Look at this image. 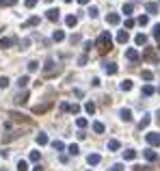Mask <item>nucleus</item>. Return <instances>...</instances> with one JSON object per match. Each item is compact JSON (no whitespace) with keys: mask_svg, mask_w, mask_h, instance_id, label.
<instances>
[{"mask_svg":"<svg viewBox=\"0 0 160 171\" xmlns=\"http://www.w3.org/2000/svg\"><path fill=\"white\" fill-rule=\"evenodd\" d=\"M33 171H43V169H41V165H35V167H33Z\"/></svg>","mask_w":160,"mask_h":171,"instance_id":"nucleus-54","label":"nucleus"},{"mask_svg":"<svg viewBox=\"0 0 160 171\" xmlns=\"http://www.w3.org/2000/svg\"><path fill=\"white\" fill-rule=\"evenodd\" d=\"M45 17H48L50 22H56V20L61 17V11H59V9H48V11H45Z\"/></svg>","mask_w":160,"mask_h":171,"instance_id":"nucleus-7","label":"nucleus"},{"mask_svg":"<svg viewBox=\"0 0 160 171\" xmlns=\"http://www.w3.org/2000/svg\"><path fill=\"white\" fill-rule=\"evenodd\" d=\"M31 26H39V17L37 15H33V17H28L24 24H22V28H31Z\"/></svg>","mask_w":160,"mask_h":171,"instance_id":"nucleus-11","label":"nucleus"},{"mask_svg":"<svg viewBox=\"0 0 160 171\" xmlns=\"http://www.w3.org/2000/svg\"><path fill=\"white\" fill-rule=\"evenodd\" d=\"M143 156H145V160H147V163H156V160H158V154H156L152 147L143 150Z\"/></svg>","mask_w":160,"mask_h":171,"instance_id":"nucleus-5","label":"nucleus"},{"mask_svg":"<svg viewBox=\"0 0 160 171\" xmlns=\"http://www.w3.org/2000/svg\"><path fill=\"white\" fill-rule=\"evenodd\" d=\"M28 83H31V78H28V76H20V78H17V87H20V89H24Z\"/></svg>","mask_w":160,"mask_h":171,"instance_id":"nucleus-24","label":"nucleus"},{"mask_svg":"<svg viewBox=\"0 0 160 171\" xmlns=\"http://www.w3.org/2000/svg\"><path fill=\"white\" fill-rule=\"evenodd\" d=\"M52 147H54L56 152H63V150H65V143H63V141H54V143H52Z\"/></svg>","mask_w":160,"mask_h":171,"instance_id":"nucleus-31","label":"nucleus"},{"mask_svg":"<svg viewBox=\"0 0 160 171\" xmlns=\"http://www.w3.org/2000/svg\"><path fill=\"white\" fill-rule=\"evenodd\" d=\"M78 4H89V0H78Z\"/></svg>","mask_w":160,"mask_h":171,"instance_id":"nucleus-55","label":"nucleus"},{"mask_svg":"<svg viewBox=\"0 0 160 171\" xmlns=\"http://www.w3.org/2000/svg\"><path fill=\"white\" fill-rule=\"evenodd\" d=\"M132 171H149V167H141V165H134Z\"/></svg>","mask_w":160,"mask_h":171,"instance_id":"nucleus-46","label":"nucleus"},{"mask_svg":"<svg viewBox=\"0 0 160 171\" xmlns=\"http://www.w3.org/2000/svg\"><path fill=\"white\" fill-rule=\"evenodd\" d=\"M84 111H87L89 115H93V113H95V104H93V102H87V104H84Z\"/></svg>","mask_w":160,"mask_h":171,"instance_id":"nucleus-30","label":"nucleus"},{"mask_svg":"<svg viewBox=\"0 0 160 171\" xmlns=\"http://www.w3.org/2000/svg\"><path fill=\"white\" fill-rule=\"evenodd\" d=\"M9 117H13V121H28V117H26V115H22V113H17V111H11V113H9Z\"/></svg>","mask_w":160,"mask_h":171,"instance_id":"nucleus-12","label":"nucleus"},{"mask_svg":"<svg viewBox=\"0 0 160 171\" xmlns=\"http://www.w3.org/2000/svg\"><path fill=\"white\" fill-rule=\"evenodd\" d=\"M123 158H125V160H134V158H136V152H134V150H125V152H123Z\"/></svg>","mask_w":160,"mask_h":171,"instance_id":"nucleus-27","label":"nucleus"},{"mask_svg":"<svg viewBox=\"0 0 160 171\" xmlns=\"http://www.w3.org/2000/svg\"><path fill=\"white\" fill-rule=\"evenodd\" d=\"M69 113H74V115L80 113V106H78V104H72V106H69Z\"/></svg>","mask_w":160,"mask_h":171,"instance_id":"nucleus-45","label":"nucleus"},{"mask_svg":"<svg viewBox=\"0 0 160 171\" xmlns=\"http://www.w3.org/2000/svg\"><path fill=\"white\" fill-rule=\"evenodd\" d=\"M119 117L123 119V121H132V111H130V108H121Z\"/></svg>","mask_w":160,"mask_h":171,"instance_id":"nucleus-13","label":"nucleus"},{"mask_svg":"<svg viewBox=\"0 0 160 171\" xmlns=\"http://www.w3.org/2000/svg\"><path fill=\"white\" fill-rule=\"evenodd\" d=\"M67 152H69L72 156H76V154H78V152H80V147H78V145H76V143H72V145L67 147Z\"/></svg>","mask_w":160,"mask_h":171,"instance_id":"nucleus-32","label":"nucleus"},{"mask_svg":"<svg viewBox=\"0 0 160 171\" xmlns=\"http://www.w3.org/2000/svg\"><path fill=\"white\" fill-rule=\"evenodd\" d=\"M128 39H130L128 31H119V33H117V41L119 43H128Z\"/></svg>","mask_w":160,"mask_h":171,"instance_id":"nucleus-15","label":"nucleus"},{"mask_svg":"<svg viewBox=\"0 0 160 171\" xmlns=\"http://www.w3.org/2000/svg\"><path fill=\"white\" fill-rule=\"evenodd\" d=\"M50 106H52V102H43V104H39V106H35V108H33V113H35V115H43Z\"/></svg>","mask_w":160,"mask_h":171,"instance_id":"nucleus-9","label":"nucleus"},{"mask_svg":"<svg viewBox=\"0 0 160 171\" xmlns=\"http://www.w3.org/2000/svg\"><path fill=\"white\" fill-rule=\"evenodd\" d=\"M37 69H39V63L37 61H31L28 63V72H37Z\"/></svg>","mask_w":160,"mask_h":171,"instance_id":"nucleus-39","label":"nucleus"},{"mask_svg":"<svg viewBox=\"0 0 160 171\" xmlns=\"http://www.w3.org/2000/svg\"><path fill=\"white\" fill-rule=\"evenodd\" d=\"M24 4H26V7H28V9H33V7H35V4H37V0H26V2H24Z\"/></svg>","mask_w":160,"mask_h":171,"instance_id":"nucleus-47","label":"nucleus"},{"mask_svg":"<svg viewBox=\"0 0 160 171\" xmlns=\"http://www.w3.org/2000/svg\"><path fill=\"white\" fill-rule=\"evenodd\" d=\"M147 143L149 145H160V132H149L147 134Z\"/></svg>","mask_w":160,"mask_h":171,"instance_id":"nucleus-10","label":"nucleus"},{"mask_svg":"<svg viewBox=\"0 0 160 171\" xmlns=\"http://www.w3.org/2000/svg\"><path fill=\"white\" fill-rule=\"evenodd\" d=\"M69 41H72V43H78L80 41V35H72V37H69Z\"/></svg>","mask_w":160,"mask_h":171,"instance_id":"nucleus-49","label":"nucleus"},{"mask_svg":"<svg viewBox=\"0 0 160 171\" xmlns=\"http://www.w3.org/2000/svg\"><path fill=\"white\" fill-rule=\"evenodd\" d=\"M113 171H123V165L117 163V165H113Z\"/></svg>","mask_w":160,"mask_h":171,"instance_id":"nucleus-51","label":"nucleus"},{"mask_svg":"<svg viewBox=\"0 0 160 171\" xmlns=\"http://www.w3.org/2000/svg\"><path fill=\"white\" fill-rule=\"evenodd\" d=\"M69 106H72V104H67V102H63V104H61V111L65 113V111H69Z\"/></svg>","mask_w":160,"mask_h":171,"instance_id":"nucleus-50","label":"nucleus"},{"mask_svg":"<svg viewBox=\"0 0 160 171\" xmlns=\"http://www.w3.org/2000/svg\"><path fill=\"white\" fill-rule=\"evenodd\" d=\"M100 160H102L100 154H89V156H87V163H89V165H100Z\"/></svg>","mask_w":160,"mask_h":171,"instance_id":"nucleus-14","label":"nucleus"},{"mask_svg":"<svg viewBox=\"0 0 160 171\" xmlns=\"http://www.w3.org/2000/svg\"><path fill=\"white\" fill-rule=\"evenodd\" d=\"M52 39H54V41H63V39H65V33H63V31H54V33H52Z\"/></svg>","mask_w":160,"mask_h":171,"instance_id":"nucleus-26","label":"nucleus"},{"mask_svg":"<svg viewBox=\"0 0 160 171\" xmlns=\"http://www.w3.org/2000/svg\"><path fill=\"white\" fill-rule=\"evenodd\" d=\"M87 124H89V121H87L84 117H78V119H76V126H78L80 130H82V128H87Z\"/></svg>","mask_w":160,"mask_h":171,"instance_id":"nucleus-35","label":"nucleus"},{"mask_svg":"<svg viewBox=\"0 0 160 171\" xmlns=\"http://www.w3.org/2000/svg\"><path fill=\"white\" fill-rule=\"evenodd\" d=\"M158 93H160V89H158Z\"/></svg>","mask_w":160,"mask_h":171,"instance_id":"nucleus-58","label":"nucleus"},{"mask_svg":"<svg viewBox=\"0 0 160 171\" xmlns=\"http://www.w3.org/2000/svg\"><path fill=\"white\" fill-rule=\"evenodd\" d=\"M134 43H136V45H145V43H147V35H143V33H139V35L134 37Z\"/></svg>","mask_w":160,"mask_h":171,"instance_id":"nucleus-17","label":"nucleus"},{"mask_svg":"<svg viewBox=\"0 0 160 171\" xmlns=\"http://www.w3.org/2000/svg\"><path fill=\"white\" fill-rule=\"evenodd\" d=\"M37 145H48V134H43V132L37 134Z\"/></svg>","mask_w":160,"mask_h":171,"instance_id":"nucleus-25","label":"nucleus"},{"mask_svg":"<svg viewBox=\"0 0 160 171\" xmlns=\"http://www.w3.org/2000/svg\"><path fill=\"white\" fill-rule=\"evenodd\" d=\"M28 158H31V163H39L41 154H39V152H31V156H28Z\"/></svg>","mask_w":160,"mask_h":171,"instance_id":"nucleus-38","label":"nucleus"},{"mask_svg":"<svg viewBox=\"0 0 160 171\" xmlns=\"http://www.w3.org/2000/svg\"><path fill=\"white\" fill-rule=\"evenodd\" d=\"M17 171H28V163L26 160H17Z\"/></svg>","mask_w":160,"mask_h":171,"instance_id":"nucleus-33","label":"nucleus"},{"mask_svg":"<svg viewBox=\"0 0 160 171\" xmlns=\"http://www.w3.org/2000/svg\"><path fill=\"white\" fill-rule=\"evenodd\" d=\"M145 11L154 15V13H158V4H156V2H147V4H145Z\"/></svg>","mask_w":160,"mask_h":171,"instance_id":"nucleus-18","label":"nucleus"},{"mask_svg":"<svg viewBox=\"0 0 160 171\" xmlns=\"http://www.w3.org/2000/svg\"><path fill=\"white\" fill-rule=\"evenodd\" d=\"M65 24H67L69 28H74V26L78 24V17H76V15H67V17H65Z\"/></svg>","mask_w":160,"mask_h":171,"instance_id":"nucleus-19","label":"nucleus"},{"mask_svg":"<svg viewBox=\"0 0 160 171\" xmlns=\"http://www.w3.org/2000/svg\"><path fill=\"white\" fill-rule=\"evenodd\" d=\"M95 48H97V52H100V54H106V52H111V50H113V37H111V33H108V31L100 33L97 41H95Z\"/></svg>","mask_w":160,"mask_h":171,"instance_id":"nucleus-1","label":"nucleus"},{"mask_svg":"<svg viewBox=\"0 0 160 171\" xmlns=\"http://www.w3.org/2000/svg\"><path fill=\"white\" fill-rule=\"evenodd\" d=\"M149 121H152V119H149V115H143V119L139 121V130H145L147 126H149Z\"/></svg>","mask_w":160,"mask_h":171,"instance_id":"nucleus-20","label":"nucleus"},{"mask_svg":"<svg viewBox=\"0 0 160 171\" xmlns=\"http://www.w3.org/2000/svg\"><path fill=\"white\" fill-rule=\"evenodd\" d=\"M141 93L149 97V95H154V93H156V89H154L152 85H143V89H141Z\"/></svg>","mask_w":160,"mask_h":171,"instance_id":"nucleus-16","label":"nucleus"},{"mask_svg":"<svg viewBox=\"0 0 160 171\" xmlns=\"http://www.w3.org/2000/svg\"><path fill=\"white\" fill-rule=\"evenodd\" d=\"M87 15H89L91 20H95V17L100 15V9H97V7H89V11H87Z\"/></svg>","mask_w":160,"mask_h":171,"instance_id":"nucleus-21","label":"nucleus"},{"mask_svg":"<svg viewBox=\"0 0 160 171\" xmlns=\"http://www.w3.org/2000/svg\"><path fill=\"white\" fill-rule=\"evenodd\" d=\"M154 37L160 41V24H156V26H154Z\"/></svg>","mask_w":160,"mask_h":171,"instance_id":"nucleus-44","label":"nucleus"},{"mask_svg":"<svg viewBox=\"0 0 160 171\" xmlns=\"http://www.w3.org/2000/svg\"><path fill=\"white\" fill-rule=\"evenodd\" d=\"M119 22H121L119 13H108V15H106V24H111V26H117Z\"/></svg>","mask_w":160,"mask_h":171,"instance_id":"nucleus-8","label":"nucleus"},{"mask_svg":"<svg viewBox=\"0 0 160 171\" xmlns=\"http://www.w3.org/2000/svg\"><path fill=\"white\" fill-rule=\"evenodd\" d=\"M93 132H95V134H102V132H104V124H100V121H93Z\"/></svg>","mask_w":160,"mask_h":171,"instance_id":"nucleus-28","label":"nucleus"},{"mask_svg":"<svg viewBox=\"0 0 160 171\" xmlns=\"http://www.w3.org/2000/svg\"><path fill=\"white\" fill-rule=\"evenodd\" d=\"M9 87V78L7 76H0V89H7Z\"/></svg>","mask_w":160,"mask_h":171,"instance_id":"nucleus-40","label":"nucleus"},{"mask_svg":"<svg viewBox=\"0 0 160 171\" xmlns=\"http://www.w3.org/2000/svg\"><path fill=\"white\" fill-rule=\"evenodd\" d=\"M26 102H28V93H22L15 97V104H26Z\"/></svg>","mask_w":160,"mask_h":171,"instance_id":"nucleus-29","label":"nucleus"},{"mask_svg":"<svg viewBox=\"0 0 160 171\" xmlns=\"http://www.w3.org/2000/svg\"><path fill=\"white\" fill-rule=\"evenodd\" d=\"M143 61H147V63H158L160 56H158V52H156V48H145V50H143Z\"/></svg>","mask_w":160,"mask_h":171,"instance_id":"nucleus-2","label":"nucleus"},{"mask_svg":"<svg viewBox=\"0 0 160 171\" xmlns=\"http://www.w3.org/2000/svg\"><path fill=\"white\" fill-rule=\"evenodd\" d=\"M121 11H123L125 15H132V11H134V7H132V4L128 2V4H123V9H121Z\"/></svg>","mask_w":160,"mask_h":171,"instance_id":"nucleus-36","label":"nucleus"},{"mask_svg":"<svg viewBox=\"0 0 160 171\" xmlns=\"http://www.w3.org/2000/svg\"><path fill=\"white\" fill-rule=\"evenodd\" d=\"M119 147H121V145H119V141H117V139H111V141H108V150H111V152H117Z\"/></svg>","mask_w":160,"mask_h":171,"instance_id":"nucleus-23","label":"nucleus"},{"mask_svg":"<svg viewBox=\"0 0 160 171\" xmlns=\"http://www.w3.org/2000/svg\"><path fill=\"white\" fill-rule=\"evenodd\" d=\"M87 61H89V59H87V54H82V56L78 59V63H80V65H87Z\"/></svg>","mask_w":160,"mask_h":171,"instance_id":"nucleus-48","label":"nucleus"},{"mask_svg":"<svg viewBox=\"0 0 160 171\" xmlns=\"http://www.w3.org/2000/svg\"><path fill=\"white\" fill-rule=\"evenodd\" d=\"M134 24H136V22H134L132 17H128V20H125V28H134Z\"/></svg>","mask_w":160,"mask_h":171,"instance_id":"nucleus-43","label":"nucleus"},{"mask_svg":"<svg viewBox=\"0 0 160 171\" xmlns=\"http://www.w3.org/2000/svg\"><path fill=\"white\" fill-rule=\"evenodd\" d=\"M28 45H31V39H22V41H20V48H22V50H26Z\"/></svg>","mask_w":160,"mask_h":171,"instance_id":"nucleus-42","label":"nucleus"},{"mask_svg":"<svg viewBox=\"0 0 160 171\" xmlns=\"http://www.w3.org/2000/svg\"><path fill=\"white\" fill-rule=\"evenodd\" d=\"M93 45H95V43H91V41H84V50H87V52H89V50H91V48H93Z\"/></svg>","mask_w":160,"mask_h":171,"instance_id":"nucleus-52","label":"nucleus"},{"mask_svg":"<svg viewBox=\"0 0 160 171\" xmlns=\"http://www.w3.org/2000/svg\"><path fill=\"white\" fill-rule=\"evenodd\" d=\"M2 171H7V169H2Z\"/></svg>","mask_w":160,"mask_h":171,"instance_id":"nucleus-59","label":"nucleus"},{"mask_svg":"<svg viewBox=\"0 0 160 171\" xmlns=\"http://www.w3.org/2000/svg\"><path fill=\"white\" fill-rule=\"evenodd\" d=\"M102 65H104V72H106L108 76H115V74L119 72V67H117V63H108V61H106V63H102Z\"/></svg>","mask_w":160,"mask_h":171,"instance_id":"nucleus-4","label":"nucleus"},{"mask_svg":"<svg viewBox=\"0 0 160 171\" xmlns=\"http://www.w3.org/2000/svg\"><path fill=\"white\" fill-rule=\"evenodd\" d=\"M139 24H141V26H147V24H149V17H147V15H141V17H139Z\"/></svg>","mask_w":160,"mask_h":171,"instance_id":"nucleus-41","label":"nucleus"},{"mask_svg":"<svg viewBox=\"0 0 160 171\" xmlns=\"http://www.w3.org/2000/svg\"><path fill=\"white\" fill-rule=\"evenodd\" d=\"M11 43H13V39H9V37H2V39H0V48H9Z\"/></svg>","mask_w":160,"mask_h":171,"instance_id":"nucleus-34","label":"nucleus"},{"mask_svg":"<svg viewBox=\"0 0 160 171\" xmlns=\"http://www.w3.org/2000/svg\"><path fill=\"white\" fill-rule=\"evenodd\" d=\"M65 2H72V0H65Z\"/></svg>","mask_w":160,"mask_h":171,"instance_id":"nucleus-57","label":"nucleus"},{"mask_svg":"<svg viewBox=\"0 0 160 171\" xmlns=\"http://www.w3.org/2000/svg\"><path fill=\"white\" fill-rule=\"evenodd\" d=\"M141 76H143V80H152V78H154V74H152L149 69H143V72H141Z\"/></svg>","mask_w":160,"mask_h":171,"instance_id":"nucleus-37","label":"nucleus"},{"mask_svg":"<svg viewBox=\"0 0 160 171\" xmlns=\"http://www.w3.org/2000/svg\"><path fill=\"white\" fill-rule=\"evenodd\" d=\"M43 74H45V76H54V74H59V67H56L54 59H48V61H45V65H43Z\"/></svg>","mask_w":160,"mask_h":171,"instance_id":"nucleus-3","label":"nucleus"},{"mask_svg":"<svg viewBox=\"0 0 160 171\" xmlns=\"http://www.w3.org/2000/svg\"><path fill=\"white\" fill-rule=\"evenodd\" d=\"M7 4H11V0H0V7H7Z\"/></svg>","mask_w":160,"mask_h":171,"instance_id":"nucleus-53","label":"nucleus"},{"mask_svg":"<svg viewBox=\"0 0 160 171\" xmlns=\"http://www.w3.org/2000/svg\"><path fill=\"white\" fill-rule=\"evenodd\" d=\"M125 59L132 61V63H136V61H139V50H136V48H128V50H125Z\"/></svg>","mask_w":160,"mask_h":171,"instance_id":"nucleus-6","label":"nucleus"},{"mask_svg":"<svg viewBox=\"0 0 160 171\" xmlns=\"http://www.w3.org/2000/svg\"><path fill=\"white\" fill-rule=\"evenodd\" d=\"M119 89H121V91H130V89H132V80H130V78H125V80H121Z\"/></svg>","mask_w":160,"mask_h":171,"instance_id":"nucleus-22","label":"nucleus"},{"mask_svg":"<svg viewBox=\"0 0 160 171\" xmlns=\"http://www.w3.org/2000/svg\"><path fill=\"white\" fill-rule=\"evenodd\" d=\"M156 119H158V121H160V111H158V113H156Z\"/></svg>","mask_w":160,"mask_h":171,"instance_id":"nucleus-56","label":"nucleus"}]
</instances>
